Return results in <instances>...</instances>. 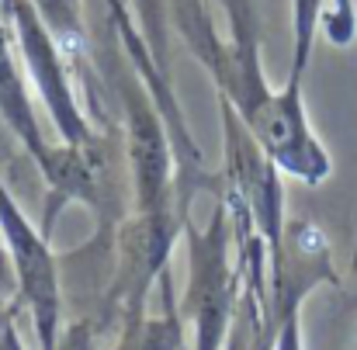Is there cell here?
Returning <instances> with one entry per match:
<instances>
[{
  "instance_id": "1",
  "label": "cell",
  "mask_w": 357,
  "mask_h": 350,
  "mask_svg": "<svg viewBox=\"0 0 357 350\" xmlns=\"http://www.w3.org/2000/svg\"><path fill=\"white\" fill-rule=\"evenodd\" d=\"M0 229L7 233V243H10V250H14L17 274H21L24 295L31 298L42 344H45V350H52V330H56V312H59L52 257H49V250L35 239V233L28 229V222L21 219V212L3 198V191H0Z\"/></svg>"
},
{
  "instance_id": "2",
  "label": "cell",
  "mask_w": 357,
  "mask_h": 350,
  "mask_svg": "<svg viewBox=\"0 0 357 350\" xmlns=\"http://www.w3.org/2000/svg\"><path fill=\"white\" fill-rule=\"evenodd\" d=\"M195 312L202 326V350H215L219 326L226 319V257H222V219L202 239H195Z\"/></svg>"
},
{
  "instance_id": "3",
  "label": "cell",
  "mask_w": 357,
  "mask_h": 350,
  "mask_svg": "<svg viewBox=\"0 0 357 350\" xmlns=\"http://www.w3.org/2000/svg\"><path fill=\"white\" fill-rule=\"evenodd\" d=\"M132 153H135V174H139V198L149 212H156L163 198V184H167V149H163L160 125L139 105H132Z\"/></svg>"
},
{
  "instance_id": "4",
  "label": "cell",
  "mask_w": 357,
  "mask_h": 350,
  "mask_svg": "<svg viewBox=\"0 0 357 350\" xmlns=\"http://www.w3.org/2000/svg\"><path fill=\"white\" fill-rule=\"evenodd\" d=\"M0 108L7 112L10 125L24 135V142H28L38 156H45V153H42V142H38V132H35V121H31V112H28V101H24V91H21V84H17L14 66H10L3 35H0Z\"/></svg>"
},
{
  "instance_id": "5",
  "label": "cell",
  "mask_w": 357,
  "mask_h": 350,
  "mask_svg": "<svg viewBox=\"0 0 357 350\" xmlns=\"http://www.w3.org/2000/svg\"><path fill=\"white\" fill-rule=\"evenodd\" d=\"M316 10H319V0H295V31H298V59H295V73L302 70L305 63V45H309V35H312V21H316Z\"/></svg>"
},
{
  "instance_id": "6",
  "label": "cell",
  "mask_w": 357,
  "mask_h": 350,
  "mask_svg": "<svg viewBox=\"0 0 357 350\" xmlns=\"http://www.w3.org/2000/svg\"><path fill=\"white\" fill-rule=\"evenodd\" d=\"M38 10L52 21V28H73V0H38Z\"/></svg>"
}]
</instances>
